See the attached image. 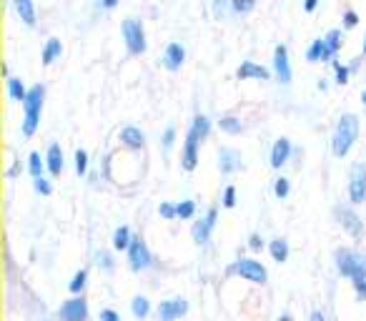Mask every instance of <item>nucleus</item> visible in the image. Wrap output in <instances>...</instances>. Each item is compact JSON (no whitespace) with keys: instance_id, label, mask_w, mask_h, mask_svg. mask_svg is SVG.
Segmentation results:
<instances>
[{"instance_id":"obj_48","label":"nucleus","mask_w":366,"mask_h":321,"mask_svg":"<svg viewBox=\"0 0 366 321\" xmlns=\"http://www.w3.org/2000/svg\"><path fill=\"white\" fill-rule=\"evenodd\" d=\"M98 3H101V8H106V10H113V8H116L121 0H98Z\"/></svg>"},{"instance_id":"obj_30","label":"nucleus","mask_w":366,"mask_h":321,"mask_svg":"<svg viewBox=\"0 0 366 321\" xmlns=\"http://www.w3.org/2000/svg\"><path fill=\"white\" fill-rule=\"evenodd\" d=\"M131 311L136 319H146V316L151 314V301H148L146 296H133Z\"/></svg>"},{"instance_id":"obj_7","label":"nucleus","mask_w":366,"mask_h":321,"mask_svg":"<svg viewBox=\"0 0 366 321\" xmlns=\"http://www.w3.org/2000/svg\"><path fill=\"white\" fill-rule=\"evenodd\" d=\"M349 201L354 206H359L366 201V166L356 163L349 174Z\"/></svg>"},{"instance_id":"obj_15","label":"nucleus","mask_w":366,"mask_h":321,"mask_svg":"<svg viewBox=\"0 0 366 321\" xmlns=\"http://www.w3.org/2000/svg\"><path fill=\"white\" fill-rule=\"evenodd\" d=\"M291 151H293V146H291V141L289 139H276L273 141V146H271V156H269V163H271V168H284L286 163H289V158H291Z\"/></svg>"},{"instance_id":"obj_24","label":"nucleus","mask_w":366,"mask_h":321,"mask_svg":"<svg viewBox=\"0 0 366 321\" xmlns=\"http://www.w3.org/2000/svg\"><path fill=\"white\" fill-rule=\"evenodd\" d=\"M60 56H63V43H60L58 38H51V40L43 45V56H40V60H43V66H53Z\"/></svg>"},{"instance_id":"obj_31","label":"nucleus","mask_w":366,"mask_h":321,"mask_svg":"<svg viewBox=\"0 0 366 321\" xmlns=\"http://www.w3.org/2000/svg\"><path fill=\"white\" fill-rule=\"evenodd\" d=\"M324 38H316V40H311V45L306 48V60L308 63H321L324 60Z\"/></svg>"},{"instance_id":"obj_23","label":"nucleus","mask_w":366,"mask_h":321,"mask_svg":"<svg viewBox=\"0 0 366 321\" xmlns=\"http://www.w3.org/2000/svg\"><path fill=\"white\" fill-rule=\"evenodd\" d=\"M188 131L196 133L198 139H201V143H204V141L211 136V118L204 116V113H196L193 121H191V126H188Z\"/></svg>"},{"instance_id":"obj_14","label":"nucleus","mask_w":366,"mask_h":321,"mask_svg":"<svg viewBox=\"0 0 366 321\" xmlns=\"http://www.w3.org/2000/svg\"><path fill=\"white\" fill-rule=\"evenodd\" d=\"M241 168H243V158L236 148H231V146L221 148L219 151V171L221 174L231 176V174H236V171H241Z\"/></svg>"},{"instance_id":"obj_34","label":"nucleus","mask_w":366,"mask_h":321,"mask_svg":"<svg viewBox=\"0 0 366 321\" xmlns=\"http://www.w3.org/2000/svg\"><path fill=\"white\" fill-rule=\"evenodd\" d=\"M73 166H75V174L81 176V178L88 174V154H86L83 148H78L73 154Z\"/></svg>"},{"instance_id":"obj_21","label":"nucleus","mask_w":366,"mask_h":321,"mask_svg":"<svg viewBox=\"0 0 366 321\" xmlns=\"http://www.w3.org/2000/svg\"><path fill=\"white\" fill-rule=\"evenodd\" d=\"M15 5V13H18V18H21L28 28H33L38 21V13H36V3L33 0H13Z\"/></svg>"},{"instance_id":"obj_29","label":"nucleus","mask_w":366,"mask_h":321,"mask_svg":"<svg viewBox=\"0 0 366 321\" xmlns=\"http://www.w3.org/2000/svg\"><path fill=\"white\" fill-rule=\"evenodd\" d=\"M45 158H40V154L38 151H33V154L28 156V174L33 176V178H40V176H45Z\"/></svg>"},{"instance_id":"obj_17","label":"nucleus","mask_w":366,"mask_h":321,"mask_svg":"<svg viewBox=\"0 0 366 321\" xmlns=\"http://www.w3.org/2000/svg\"><path fill=\"white\" fill-rule=\"evenodd\" d=\"M341 45H344V33H341V28H331L326 36H324V60L321 63H334V58H337V53L341 51Z\"/></svg>"},{"instance_id":"obj_27","label":"nucleus","mask_w":366,"mask_h":321,"mask_svg":"<svg viewBox=\"0 0 366 321\" xmlns=\"http://www.w3.org/2000/svg\"><path fill=\"white\" fill-rule=\"evenodd\" d=\"M131 241H133V234L128 226H118L116 231H113V248H116V251H128Z\"/></svg>"},{"instance_id":"obj_18","label":"nucleus","mask_w":366,"mask_h":321,"mask_svg":"<svg viewBox=\"0 0 366 321\" xmlns=\"http://www.w3.org/2000/svg\"><path fill=\"white\" fill-rule=\"evenodd\" d=\"M236 78L239 80H269L271 78V71L254 63V60H243L241 66L236 68Z\"/></svg>"},{"instance_id":"obj_41","label":"nucleus","mask_w":366,"mask_h":321,"mask_svg":"<svg viewBox=\"0 0 366 321\" xmlns=\"http://www.w3.org/2000/svg\"><path fill=\"white\" fill-rule=\"evenodd\" d=\"M236 186H226L223 189V196H221V204H223V209H234L236 206Z\"/></svg>"},{"instance_id":"obj_44","label":"nucleus","mask_w":366,"mask_h":321,"mask_svg":"<svg viewBox=\"0 0 366 321\" xmlns=\"http://www.w3.org/2000/svg\"><path fill=\"white\" fill-rule=\"evenodd\" d=\"M228 10H231V13H234V8H231V0H216V3H213V13L219 15H226Z\"/></svg>"},{"instance_id":"obj_52","label":"nucleus","mask_w":366,"mask_h":321,"mask_svg":"<svg viewBox=\"0 0 366 321\" xmlns=\"http://www.w3.org/2000/svg\"><path fill=\"white\" fill-rule=\"evenodd\" d=\"M364 56H366V36H364Z\"/></svg>"},{"instance_id":"obj_51","label":"nucleus","mask_w":366,"mask_h":321,"mask_svg":"<svg viewBox=\"0 0 366 321\" xmlns=\"http://www.w3.org/2000/svg\"><path fill=\"white\" fill-rule=\"evenodd\" d=\"M361 103H364V106H366V91H364V93H361Z\"/></svg>"},{"instance_id":"obj_12","label":"nucleus","mask_w":366,"mask_h":321,"mask_svg":"<svg viewBox=\"0 0 366 321\" xmlns=\"http://www.w3.org/2000/svg\"><path fill=\"white\" fill-rule=\"evenodd\" d=\"M198 146H201V139H198L196 133L193 131L186 133V141H183V148H181V168L183 171H196Z\"/></svg>"},{"instance_id":"obj_38","label":"nucleus","mask_w":366,"mask_h":321,"mask_svg":"<svg viewBox=\"0 0 366 321\" xmlns=\"http://www.w3.org/2000/svg\"><path fill=\"white\" fill-rule=\"evenodd\" d=\"M331 66H334V73H337L339 86H346V83H349V75H352V68L344 66V63H339V60H334Z\"/></svg>"},{"instance_id":"obj_26","label":"nucleus","mask_w":366,"mask_h":321,"mask_svg":"<svg viewBox=\"0 0 366 321\" xmlns=\"http://www.w3.org/2000/svg\"><path fill=\"white\" fill-rule=\"evenodd\" d=\"M269 254L276 263H286L289 261V241L286 239H273L269 243Z\"/></svg>"},{"instance_id":"obj_25","label":"nucleus","mask_w":366,"mask_h":321,"mask_svg":"<svg viewBox=\"0 0 366 321\" xmlns=\"http://www.w3.org/2000/svg\"><path fill=\"white\" fill-rule=\"evenodd\" d=\"M352 286H354L356 299L366 301V261H361L359 266H356V271L352 274Z\"/></svg>"},{"instance_id":"obj_22","label":"nucleus","mask_w":366,"mask_h":321,"mask_svg":"<svg viewBox=\"0 0 366 321\" xmlns=\"http://www.w3.org/2000/svg\"><path fill=\"white\" fill-rule=\"evenodd\" d=\"M5 88H8V95H10V101H15V103H25V98H28V91H30V88H25L23 78H15V75H8V78H5Z\"/></svg>"},{"instance_id":"obj_2","label":"nucleus","mask_w":366,"mask_h":321,"mask_svg":"<svg viewBox=\"0 0 366 321\" xmlns=\"http://www.w3.org/2000/svg\"><path fill=\"white\" fill-rule=\"evenodd\" d=\"M43 101H45V86H33L28 91V98L23 103V108H25V116H23V123H21V131L25 139L30 136H36L38 126H40V113H43Z\"/></svg>"},{"instance_id":"obj_19","label":"nucleus","mask_w":366,"mask_h":321,"mask_svg":"<svg viewBox=\"0 0 366 321\" xmlns=\"http://www.w3.org/2000/svg\"><path fill=\"white\" fill-rule=\"evenodd\" d=\"M121 143H123L128 151H143V146H146V133L141 131L138 126H125V128H121Z\"/></svg>"},{"instance_id":"obj_28","label":"nucleus","mask_w":366,"mask_h":321,"mask_svg":"<svg viewBox=\"0 0 366 321\" xmlns=\"http://www.w3.org/2000/svg\"><path fill=\"white\" fill-rule=\"evenodd\" d=\"M219 128L223 133H228V136H239V133L243 131V123H241V118H236V116H221Z\"/></svg>"},{"instance_id":"obj_10","label":"nucleus","mask_w":366,"mask_h":321,"mask_svg":"<svg viewBox=\"0 0 366 321\" xmlns=\"http://www.w3.org/2000/svg\"><path fill=\"white\" fill-rule=\"evenodd\" d=\"M60 321H86L88 319V301L81 296H73V299L63 301V307L58 309Z\"/></svg>"},{"instance_id":"obj_43","label":"nucleus","mask_w":366,"mask_h":321,"mask_svg":"<svg viewBox=\"0 0 366 321\" xmlns=\"http://www.w3.org/2000/svg\"><path fill=\"white\" fill-rule=\"evenodd\" d=\"M158 213H161V216H163V219H166V221L178 219V209H176V204H161V206H158Z\"/></svg>"},{"instance_id":"obj_53","label":"nucleus","mask_w":366,"mask_h":321,"mask_svg":"<svg viewBox=\"0 0 366 321\" xmlns=\"http://www.w3.org/2000/svg\"><path fill=\"white\" fill-rule=\"evenodd\" d=\"M364 261H366V254H364Z\"/></svg>"},{"instance_id":"obj_49","label":"nucleus","mask_w":366,"mask_h":321,"mask_svg":"<svg viewBox=\"0 0 366 321\" xmlns=\"http://www.w3.org/2000/svg\"><path fill=\"white\" fill-rule=\"evenodd\" d=\"M308 321H329V319L324 316V311H311V316H308Z\"/></svg>"},{"instance_id":"obj_46","label":"nucleus","mask_w":366,"mask_h":321,"mask_svg":"<svg viewBox=\"0 0 366 321\" xmlns=\"http://www.w3.org/2000/svg\"><path fill=\"white\" fill-rule=\"evenodd\" d=\"M249 248L251 251H261V248H264V239H261V234L249 236Z\"/></svg>"},{"instance_id":"obj_8","label":"nucleus","mask_w":366,"mask_h":321,"mask_svg":"<svg viewBox=\"0 0 366 321\" xmlns=\"http://www.w3.org/2000/svg\"><path fill=\"white\" fill-rule=\"evenodd\" d=\"M216 221H219V209H208L204 219L193 224V228H191V236H193V241H196L198 246H206V243L211 241L213 228H216Z\"/></svg>"},{"instance_id":"obj_37","label":"nucleus","mask_w":366,"mask_h":321,"mask_svg":"<svg viewBox=\"0 0 366 321\" xmlns=\"http://www.w3.org/2000/svg\"><path fill=\"white\" fill-rule=\"evenodd\" d=\"M256 5H258V0H231V8H234L236 15L251 13V10H254Z\"/></svg>"},{"instance_id":"obj_4","label":"nucleus","mask_w":366,"mask_h":321,"mask_svg":"<svg viewBox=\"0 0 366 321\" xmlns=\"http://www.w3.org/2000/svg\"><path fill=\"white\" fill-rule=\"evenodd\" d=\"M121 33H123V40H125V48L131 56H143L148 48V40H146V30H143V23L136 21V18H125L121 23Z\"/></svg>"},{"instance_id":"obj_40","label":"nucleus","mask_w":366,"mask_h":321,"mask_svg":"<svg viewBox=\"0 0 366 321\" xmlns=\"http://www.w3.org/2000/svg\"><path fill=\"white\" fill-rule=\"evenodd\" d=\"M33 189H36V193H40V196H51L53 183H51V178L40 176V178H33Z\"/></svg>"},{"instance_id":"obj_1","label":"nucleus","mask_w":366,"mask_h":321,"mask_svg":"<svg viewBox=\"0 0 366 321\" xmlns=\"http://www.w3.org/2000/svg\"><path fill=\"white\" fill-rule=\"evenodd\" d=\"M356 139H359V118L354 116V113H344V116L339 118L337 128H334V136H331V151H334V156L337 158L349 156Z\"/></svg>"},{"instance_id":"obj_32","label":"nucleus","mask_w":366,"mask_h":321,"mask_svg":"<svg viewBox=\"0 0 366 321\" xmlns=\"http://www.w3.org/2000/svg\"><path fill=\"white\" fill-rule=\"evenodd\" d=\"M86 281H88V271L81 269L75 271L73 278H71V284H68V289H71V294H75V296H81L83 289H86Z\"/></svg>"},{"instance_id":"obj_33","label":"nucleus","mask_w":366,"mask_h":321,"mask_svg":"<svg viewBox=\"0 0 366 321\" xmlns=\"http://www.w3.org/2000/svg\"><path fill=\"white\" fill-rule=\"evenodd\" d=\"M95 263H98V269L106 271V274H110V271L116 269V261H113V256L108 254V251H95Z\"/></svg>"},{"instance_id":"obj_36","label":"nucleus","mask_w":366,"mask_h":321,"mask_svg":"<svg viewBox=\"0 0 366 321\" xmlns=\"http://www.w3.org/2000/svg\"><path fill=\"white\" fill-rule=\"evenodd\" d=\"M176 209H178V219H181V221H188V219H193V216H196V204H193V201H188V198H186V201H178Z\"/></svg>"},{"instance_id":"obj_50","label":"nucleus","mask_w":366,"mask_h":321,"mask_svg":"<svg viewBox=\"0 0 366 321\" xmlns=\"http://www.w3.org/2000/svg\"><path fill=\"white\" fill-rule=\"evenodd\" d=\"M276 321H293V319H291V316H289V314H281V316H278Z\"/></svg>"},{"instance_id":"obj_42","label":"nucleus","mask_w":366,"mask_h":321,"mask_svg":"<svg viewBox=\"0 0 366 321\" xmlns=\"http://www.w3.org/2000/svg\"><path fill=\"white\" fill-rule=\"evenodd\" d=\"M359 13H356V10H346L344 15H341V25H344L346 30H352V28H356V25H359Z\"/></svg>"},{"instance_id":"obj_6","label":"nucleus","mask_w":366,"mask_h":321,"mask_svg":"<svg viewBox=\"0 0 366 321\" xmlns=\"http://www.w3.org/2000/svg\"><path fill=\"white\" fill-rule=\"evenodd\" d=\"M334 213H337V219H339V224H341V228H344V231L352 236V239H361V236H364V224H361V216L354 211L352 206H337V209H334Z\"/></svg>"},{"instance_id":"obj_5","label":"nucleus","mask_w":366,"mask_h":321,"mask_svg":"<svg viewBox=\"0 0 366 321\" xmlns=\"http://www.w3.org/2000/svg\"><path fill=\"white\" fill-rule=\"evenodd\" d=\"M125 254H128V266H131V271H136V274L154 266V254H151L148 243L143 241V236H133L131 246H128Z\"/></svg>"},{"instance_id":"obj_11","label":"nucleus","mask_w":366,"mask_h":321,"mask_svg":"<svg viewBox=\"0 0 366 321\" xmlns=\"http://www.w3.org/2000/svg\"><path fill=\"white\" fill-rule=\"evenodd\" d=\"M334 259H337V271L341 274V276L352 278V274L356 271V266H359L361 261H364V256L359 254V251H354V248H337V254H334Z\"/></svg>"},{"instance_id":"obj_13","label":"nucleus","mask_w":366,"mask_h":321,"mask_svg":"<svg viewBox=\"0 0 366 321\" xmlns=\"http://www.w3.org/2000/svg\"><path fill=\"white\" fill-rule=\"evenodd\" d=\"M188 311V301L183 296H173V299H166L158 304V319L161 321H176Z\"/></svg>"},{"instance_id":"obj_16","label":"nucleus","mask_w":366,"mask_h":321,"mask_svg":"<svg viewBox=\"0 0 366 321\" xmlns=\"http://www.w3.org/2000/svg\"><path fill=\"white\" fill-rule=\"evenodd\" d=\"M45 168H48V174L53 178H58L63 174V168H66V156H63V148L60 143H51L48 151H45Z\"/></svg>"},{"instance_id":"obj_45","label":"nucleus","mask_w":366,"mask_h":321,"mask_svg":"<svg viewBox=\"0 0 366 321\" xmlns=\"http://www.w3.org/2000/svg\"><path fill=\"white\" fill-rule=\"evenodd\" d=\"M98 321H121V314H118L116 309H103L101 314H98Z\"/></svg>"},{"instance_id":"obj_9","label":"nucleus","mask_w":366,"mask_h":321,"mask_svg":"<svg viewBox=\"0 0 366 321\" xmlns=\"http://www.w3.org/2000/svg\"><path fill=\"white\" fill-rule=\"evenodd\" d=\"M273 75H276V80L281 86L291 83L293 71H291V60H289V48L284 43L273 48Z\"/></svg>"},{"instance_id":"obj_47","label":"nucleus","mask_w":366,"mask_h":321,"mask_svg":"<svg viewBox=\"0 0 366 321\" xmlns=\"http://www.w3.org/2000/svg\"><path fill=\"white\" fill-rule=\"evenodd\" d=\"M319 3H321V0H304V10H306V13H314L316 8H319Z\"/></svg>"},{"instance_id":"obj_39","label":"nucleus","mask_w":366,"mask_h":321,"mask_svg":"<svg viewBox=\"0 0 366 321\" xmlns=\"http://www.w3.org/2000/svg\"><path fill=\"white\" fill-rule=\"evenodd\" d=\"M176 143V126H169L161 136V146H163V154H171V148Z\"/></svg>"},{"instance_id":"obj_3","label":"nucleus","mask_w":366,"mask_h":321,"mask_svg":"<svg viewBox=\"0 0 366 321\" xmlns=\"http://www.w3.org/2000/svg\"><path fill=\"white\" fill-rule=\"evenodd\" d=\"M228 276H241L243 281H251V284H261L264 286L269 281V271L261 261L256 259H239L226 269Z\"/></svg>"},{"instance_id":"obj_20","label":"nucleus","mask_w":366,"mask_h":321,"mask_svg":"<svg viewBox=\"0 0 366 321\" xmlns=\"http://www.w3.org/2000/svg\"><path fill=\"white\" fill-rule=\"evenodd\" d=\"M183 60H186V48L181 43H169L163 51V68L166 71H181Z\"/></svg>"},{"instance_id":"obj_35","label":"nucleus","mask_w":366,"mask_h":321,"mask_svg":"<svg viewBox=\"0 0 366 321\" xmlns=\"http://www.w3.org/2000/svg\"><path fill=\"white\" fill-rule=\"evenodd\" d=\"M289 193H291V181H289L286 176H278L276 181H273V196L284 201V198L289 196Z\"/></svg>"}]
</instances>
